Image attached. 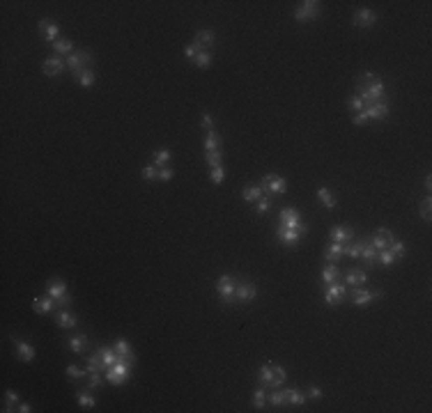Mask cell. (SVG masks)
<instances>
[{"instance_id": "obj_1", "label": "cell", "mask_w": 432, "mask_h": 413, "mask_svg": "<svg viewBox=\"0 0 432 413\" xmlns=\"http://www.w3.org/2000/svg\"><path fill=\"white\" fill-rule=\"evenodd\" d=\"M104 376H106L108 383L122 386V383H126L129 379H131V365L126 363V361H118L113 367H108L106 372H104Z\"/></svg>"}, {"instance_id": "obj_2", "label": "cell", "mask_w": 432, "mask_h": 413, "mask_svg": "<svg viewBox=\"0 0 432 413\" xmlns=\"http://www.w3.org/2000/svg\"><path fill=\"white\" fill-rule=\"evenodd\" d=\"M46 294L56 301L60 308H69V306H71V296L67 294V287H64V282L60 280V278H53V280L46 282Z\"/></svg>"}, {"instance_id": "obj_3", "label": "cell", "mask_w": 432, "mask_h": 413, "mask_svg": "<svg viewBox=\"0 0 432 413\" xmlns=\"http://www.w3.org/2000/svg\"><path fill=\"white\" fill-rule=\"evenodd\" d=\"M347 294H350V289H347V285H343V282H331V285H324V303L326 306H340L345 299H347Z\"/></svg>"}, {"instance_id": "obj_4", "label": "cell", "mask_w": 432, "mask_h": 413, "mask_svg": "<svg viewBox=\"0 0 432 413\" xmlns=\"http://www.w3.org/2000/svg\"><path fill=\"white\" fill-rule=\"evenodd\" d=\"M264 195H285L288 193V182L278 175H264L262 182H260Z\"/></svg>"}, {"instance_id": "obj_5", "label": "cell", "mask_w": 432, "mask_h": 413, "mask_svg": "<svg viewBox=\"0 0 432 413\" xmlns=\"http://www.w3.org/2000/svg\"><path fill=\"white\" fill-rule=\"evenodd\" d=\"M350 301L352 303H354V306H359V308H364V306H370V303H372V301H377V299H382L384 296V292L382 289H372V292H370V289H361V287H354L350 292Z\"/></svg>"}, {"instance_id": "obj_6", "label": "cell", "mask_w": 432, "mask_h": 413, "mask_svg": "<svg viewBox=\"0 0 432 413\" xmlns=\"http://www.w3.org/2000/svg\"><path fill=\"white\" fill-rule=\"evenodd\" d=\"M235 289H237V282H235V278H232L230 273L219 275V280H216V292H219L223 303H235Z\"/></svg>"}, {"instance_id": "obj_7", "label": "cell", "mask_w": 432, "mask_h": 413, "mask_svg": "<svg viewBox=\"0 0 432 413\" xmlns=\"http://www.w3.org/2000/svg\"><path fill=\"white\" fill-rule=\"evenodd\" d=\"M322 2H317V0H306V2H301L299 7L295 9V19L299 21V23H306V21H313L317 19L319 14H322Z\"/></svg>"}, {"instance_id": "obj_8", "label": "cell", "mask_w": 432, "mask_h": 413, "mask_svg": "<svg viewBox=\"0 0 432 413\" xmlns=\"http://www.w3.org/2000/svg\"><path fill=\"white\" fill-rule=\"evenodd\" d=\"M67 60V67L74 71V76H78L83 71V69H88V64L92 62V55H90L88 51H74L69 57H64Z\"/></svg>"}, {"instance_id": "obj_9", "label": "cell", "mask_w": 432, "mask_h": 413, "mask_svg": "<svg viewBox=\"0 0 432 413\" xmlns=\"http://www.w3.org/2000/svg\"><path fill=\"white\" fill-rule=\"evenodd\" d=\"M281 227H292V230H304L308 232V225H304L301 223V216L297 209H292V206H285L281 211V223H278Z\"/></svg>"}, {"instance_id": "obj_10", "label": "cell", "mask_w": 432, "mask_h": 413, "mask_svg": "<svg viewBox=\"0 0 432 413\" xmlns=\"http://www.w3.org/2000/svg\"><path fill=\"white\" fill-rule=\"evenodd\" d=\"M64 67H67V60H64L62 55H58V53H53V55H49L44 60V64H42V71H44L46 76H60L64 71Z\"/></svg>"}, {"instance_id": "obj_11", "label": "cell", "mask_w": 432, "mask_h": 413, "mask_svg": "<svg viewBox=\"0 0 432 413\" xmlns=\"http://www.w3.org/2000/svg\"><path fill=\"white\" fill-rule=\"evenodd\" d=\"M304 234H308V232L292 230V227H281V225H278V230H276V239H278L283 246H297Z\"/></svg>"}, {"instance_id": "obj_12", "label": "cell", "mask_w": 432, "mask_h": 413, "mask_svg": "<svg viewBox=\"0 0 432 413\" xmlns=\"http://www.w3.org/2000/svg\"><path fill=\"white\" fill-rule=\"evenodd\" d=\"M354 241V230L350 225H336L329 232V244H350Z\"/></svg>"}, {"instance_id": "obj_13", "label": "cell", "mask_w": 432, "mask_h": 413, "mask_svg": "<svg viewBox=\"0 0 432 413\" xmlns=\"http://www.w3.org/2000/svg\"><path fill=\"white\" fill-rule=\"evenodd\" d=\"M257 299V289L255 285H250V282H237V289H235V301H239V303H250V301Z\"/></svg>"}, {"instance_id": "obj_14", "label": "cell", "mask_w": 432, "mask_h": 413, "mask_svg": "<svg viewBox=\"0 0 432 413\" xmlns=\"http://www.w3.org/2000/svg\"><path fill=\"white\" fill-rule=\"evenodd\" d=\"M56 308H58V303L51 299L49 294H42V296H37V299H32V310L37 314H51Z\"/></svg>"}, {"instance_id": "obj_15", "label": "cell", "mask_w": 432, "mask_h": 413, "mask_svg": "<svg viewBox=\"0 0 432 413\" xmlns=\"http://www.w3.org/2000/svg\"><path fill=\"white\" fill-rule=\"evenodd\" d=\"M366 115H368V119H386L388 117V101L382 99V101H377V103H370V106L364 108Z\"/></svg>"}, {"instance_id": "obj_16", "label": "cell", "mask_w": 432, "mask_h": 413, "mask_svg": "<svg viewBox=\"0 0 432 413\" xmlns=\"http://www.w3.org/2000/svg\"><path fill=\"white\" fill-rule=\"evenodd\" d=\"M39 32H42L44 42H49V44H53V42H58V39H60V30H58V25L53 23L51 19H42V21H39Z\"/></svg>"}, {"instance_id": "obj_17", "label": "cell", "mask_w": 432, "mask_h": 413, "mask_svg": "<svg viewBox=\"0 0 432 413\" xmlns=\"http://www.w3.org/2000/svg\"><path fill=\"white\" fill-rule=\"evenodd\" d=\"M377 12H372V9H359V12H354V25L357 28H372V25L377 23Z\"/></svg>"}, {"instance_id": "obj_18", "label": "cell", "mask_w": 432, "mask_h": 413, "mask_svg": "<svg viewBox=\"0 0 432 413\" xmlns=\"http://www.w3.org/2000/svg\"><path fill=\"white\" fill-rule=\"evenodd\" d=\"M368 241H370V246H372L375 251H384V248H388V246H391V241H393V234H391L388 230H379V232H375V234H372Z\"/></svg>"}, {"instance_id": "obj_19", "label": "cell", "mask_w": 432, "mask_h": 413, "mask_svg": "<svg viewBox=\"0 0 432 413\" xmlns=\"http://www.w3.org/2000/svg\"><path fill=\"white\" fill-rule=\"evenodd\" d=\"M113 349L118 351V356H120V361H126V363L131 365H136V356H133V349H131V344L126 342V340H118V342L113 344Z\"/></svg>"}, {"instance_id": "obj_20", "label": "cell", "mask_w": 432, "mask_h": 413, "mask_svg": "<svg viewBox=\"0 0 432 413\" xmlns=\"http://www.w3.org/2000/svg\"><path fill=\"white\" fill-rule=\"evenodd\" d=\"M12 340H14V347H16V354H19L21 361H23V363H32V361H35V347L23 342V340H19V338H14V335H12Z\"/></svg>"}, {"instance_id": "obj_21", "label": "cell", "mask_w": 432, "mask_h": 413, "mask_svg": "<svg viewBox=\"0 0 432 413\" xmlns=\"http://www.w3.org/2000/svg\"><path fill=\"white\" fill-rule=\"evenodd\" d=\"M366 282H368V275L364 269H350L345 273V285H350V287H364Z\"/></svg>"}, {"instance_id": "obj_22", "label": "cell", "mask_w": 432, "mask_h": 413, "mask_svg": "<svg viewBox=\"0 0 432 413\" xmlns=\"http://www.w3.org/2000/svg\"><path fill=\"white\" fill-rule=\"evenodd\" d=\"M97 356L101 358V363H104V367H113L115 363L120 361V356H118V351L113 349V347H99L97 349Z\"/></svg>"}, {"instance_id": "obj_23", "label": "cell", "mask_w": 432, "mask_h": 413, "mask_svg": "<svg viewBox=\"0 0 432 413\" xmlns=\"http://www.w3.org/2000/svg\"><path fill=\"white\" fill-rule=\"evenodd\" d=\"M361 257L366 262V269H375L377 266V251L370 246L368 239H364V248H361Z\"/></svg>"}, {"instance_id": "obj_24", "label": "cell", "mask_w": 432, "mask_h": 413, "mask_svg": "<svg viewBox=\"0 0 432 413\" xmlns=\"http://www.w3.org/2000/svg\"><path fill=\"white\" fill-rule=\"evenodd\" d=\"M67 347L74 351V354H83V351L88 349V335H85V333H76V335L69 338Z\"/></svg>"}, {"instance_id": "obj_25", "label": "cell", "mask_w": 432, "mask_h": 413, "mask_svg": "<svg viewBox=\"0 0 432 413\" xmlns=\"http://www.w3.org/2000/svg\"><path fill=\"white\" fill-rule=\"evenodd\" d=\"M56 324L60 326V328H74V326L78 324V319H76L74 312H69L67 308H64V310H60V312L56 314Z\"/></svg>"}, {"instance_id": "obj_26", "label": "cell", "mask_w": 432, "mask_h": 413, "mask_svg": "<svg viewBox=\"0 0 432 413\" xmlns=\"http://www.w3.org/2000/svg\"><path fill=\"white\" fill-rule=\"evenodd\" d=\"M262 188H260V184H246L244 188H242V198H244L246 202H257L260 198H262Z\"/></svg>"}, {"instance_id": "obj_27", "label": "cell", "mask_w": 432, "mask_h": 413, "mask_svg": "<svg viewBox=\"0 0 432 413\" xmlns=\"http://www.w3.org/2000/svg\"><path fill=\"white\" fill-rule=\"evenodd\" d=\"M338 280H343V273H340V269L336 264H329V266L322 269V282L324 285H331V282H338Z\"/></svg>"}, {"instance_id": "obj_28", "label": "cell", "mask_w": 432, "mask_h": 413, "mask_svg": "<svg viewBox=\"0 0 432 413\" xmlns=\"http://www.w3.org/2000/svg\"><path fill=\"white\" fill-rule=\"evenodd\" d=\"M195 44H200L202 49H209V46L216 44V35H214V30H198L195 32V39H193Z\"/></svg>"}, {"instance_id": "obj_29", "label": "cell", "mask_w": 432, "mask_h": 413, "mask_svg": "<svg viewBox=\"0 0 432 413\" xmlns=\"http://www.w3.org/2000/svg\"><path fill=\"white\" fill-rule=\"evenodd\" d=\"M343 255H345V244H329L326 246V251H324L326 262H338Z\"/></svg>"}, {"instance_id": "obj_30", "label": "cell", "mask_w": 432, "mask_h": 413, "mask_svg": "<svg viewBox=\"0 0 432 413\" xmlns=\"http://www.w3.org/2000/svg\"><path fill=\"white\" fill-rule=\"evenodd\" d=\"M267 386H262V383H257V388L253 390V407L257 409V411H262L264 404H267Z\"/></svg>"}, {"instance_id": "obj_31", "label": "cell", "mask_w": 432, "mask_h": 413, "mask_svg": "<svg viewBox=\"0 0 432 413\" xmlns=\"http://www.w3.org/2000/svg\"><path fill=\"white\" fill-rule=\"evenodd\" d=\"M267 402H269L271 407H285L288 404V393L278 388H271V393L267 395Z\"/></svg>"}, {"instance_id": "obj_32", "label": "cell", "mask_w": 432, "mask_h": 413, "mask_svg": "<svg viewBox=\"0 0 432 413\" xmlns=\"http://www.w3.org/2000/svg\"><path fill=\"white\" fill-rule=\"evenodd\" d=\"M271 379H274V363H264L262 367H260V372H257V381L269 388V386H271Z\"/></svg>"}, {"instance_id": "obj_33", "label": "cell", "mask_w": 432, "mask_h": 413, "mask_svg": "<svg viewBox=\"0 0 432 413\" xmlns=\"http://www.w3.org/2000/svg\"><path fill=\"white\" fill-rule=\"evenodd\" d=\"M53 51H56L58 55H71V53H74V44H71V42H69V39H64V37H60L58 39V42H53Z\"/></svg>"}, {"instance_id": "obj_34", "label": "cell", "mask_w": 432, "mask_h": 413, "mask_svg": "<svg viewBox=\"0 0 432 413\" xmlns=\"http://www.w3.org/2000/svg\"><path fill=\"white\" fill-rule=\"evenodd\" d=\"M285 393H288V404H295V407L306 404V400H308V395L304 393V390H299V388H288Z\"/></svg>"}, {"instance_id": "obj_35", "label": "cell", "mask_w": 432, "mask_h": 413, "mask_svg": "<svg viewBox=\"0 0 432 413\" xmlns=\"http://www.w3.org/2000/svg\"><path fill=\"white\" fill-rule=\"evenodd\" d=\"M212 60H214L212 51H200V53L193 57V64L198 69H209V67H212Z\"/></svg>"}, {"instance_id": "obj_36", "label": "cell", "mask_w": 432, "mask_h": 413, "mask_svg": "<svg viewBox=\"0 0 432 413\" xmlns=\"http://www.w3.org/2000/svg\"><path fill=\"white\" fill-rule=\"evenodd\" d=\"M214 150H221V136L214 131H207V138H205V152H214Z\"/></svg>"}, {"instance_id": "obj_37", "label": "cell", "mask_w": 432, "mask_h": 413, "mask_svg": "<svg viewBox=\"0 0 432 413\" xmlns=\"http://www.w3.org/2000/svg\"><path fill=\"white\" fill-rule=\"evenodd\" d=\"M85 369H88V374H92V372H106V367H104V363H101V358L97 354L85 358Z\"/></svg>"}, {"instance_id": "obj_38", "label": "cell", "mask_w": 432, "mask_h": 413, "mask_svg": "<svg viewBox=\"0 0 432 413\" xmlns=\"http://www.w3.org/2000/svg\"><path fill=\"white\" fill-rule=\"evenodd\" d=\"M317 198H319V202H322L326 209H336V200H333V195L329 193V188H326V186H319L317 188Z\"/></svg>"}, {"instance_id": "obj_39", "label": "cell", "mask_w": 432, "mask_h": 413, "mask_svg": "<svg viewBox=\"0 0 432 413\" xmlns=\"http://www.w3.org/2000/svg\"><path fill=\"white\" fill-rule=\"evenodd\" d=\"M361 248H364V239L361 241H350V244H345V255L352 257V259H359L361 257Z\"/></svg>"}, {"instance_id": "obj_40", "label": "cell", "mask_w": 432, "mask_h": 413, "mask_svg": "<svg viewBox=\"0 0 432 413\" xmlns=\"http://www.w3.org/2000/svg\"><path fill=\"white\" fill-rule=\"evenodd\" d=\"M285 376H288L285 367H283V365H274V379H271L269 388H281L283 383H285Z\"/></svg>"}, {"instance_id": "obj_41", "label": "cell", "mask_w": 432, "mask_h": 413, "mask_svg": "<svg viewBox=\"0 0 432 413\" xmlns=\"http://www.w3.org/2000/svg\"><path fill=\"white\" fill-rule=\"evenodd\" d=\"M377 262L382 264V266H393L395 262H398V259H395V255L391 251H388V248H384V251H377Z\"/></svg>"}, {"instance_id": "obj_42", "label": "cell", "mask_w": 432, "mask_h": 413, "mask_svg": "<svg viewBox=\"0 0 432 413\" xmlns=\"http://www.w3.org/2000/svg\"><path fill=\"white\" fill-rule=\"evenodd\" d=\"M76 81H78V85H83V88H92L94 85V71L92 69H83L81 74L76 76Z\"/></svg>"}, {"instance_id": "obj_43", "label": "cell", "mask_w": 432, "mask_h": 413, "mask_svg": "<svg viewBox=\"0 0 432 413\" xmlns=\"http://www.w3.org/2000/svg\"><path fill=\"white\" fill-rule=\"evenodd\" d=\"M388 251L395 255V259H402V257L407 255V246H405V241H398V239H393V241H391V246H388Z\"/></svg>"}, {"instance_id": "obj_44", "label": "cell", "mask_w": 432, "mask_h": 413, "mask_svg": "<svg viewBox=\"0 0 432 413\" xmlns=\"http://www.w3.org/2000/svg\"><path fill=\"white\" fill-rule=\"evenodd\" d=\"M168 161H170V150L161 147V150L154 152V165H157V168H163V165H168Z\"/></svg>"}, {"instance_id": "obj_45", "label": "cell", "mask_w": 432, "mask_h": 413, "mask_svg": "<svg viewBox=\"0 0 432 413\" xmlns=\"http://www.w3.org/2000/svg\"><path fill=\"white\" fill-rule=\"evenodd\" d=\"M67 376L69 379H88V369L85 367H78V365H67Z\"/></svg>"}, {"instance_id": "obj_46", "label": "cell", "mask_w": 432, "mask_h": 413, "mask_svg": "<svg viewBox=\"0 0 432 413\" xmlns=\"http://www.w3.org/2000/svg\"><path fill=\"white\" fill-rule=\"evenodd\" d=\"M347 108H350L352 113H361V110L366 108V103H364V99H361L359 94H352L350 101H347Z\"/></svg>"}, {"instance_id": "obj_47", "label": "cell", "mask_w": 432, "mask_h": 413, "mask_svg": "<svg viewBox=\"0 0 432 413\" xmlns=\"http://www.w3.org/2000/svg\"><path fill=\"white\" fill-rule=\"evenodd\" d=\"M76 400H78V404H81L83 409H94L97 407V402H94V397L90 393H78L76 395Z\"/></svg>"}, {"instance_id": "obj_48", "label": "cell", "mask_w": 432, "mask_h": 413, "mask_svg": "<svg viewBox=\"0 0 432 413\" xmlns=\"http://www.w3.org/2000/svg\"><path fill=\"white\" fill-rule=\"evenodd\" d=\"M269 209H271V195H262V198L255 202V211L262 216V213H267Z\"/></svg>"}, {"instance_id": "obj_49", "label": "cell", "mask_w": 432, "mask_h": 413, "mask_svg": "<svg viewBox=\"0 0 432 413\" xmlns=\"http://www.w3.org/2000/svg\"><path fill=\"white\" fill-rule=\"evenodd\" d=\"M104 372H92V374H88V390H94V388H99L101 383H104V379L106 376H101Z\"/></svg>"}, {"instance_id": "obj_50", "label": "cell", "mask_w": 432, "mask_h": 413, "mask_svg": "<svg viewBox=\"0 0 432 413\" xmlns=\"http://www.w3.org/2000/svg\"><path fill=\"white\" fill-rule=\"evenodd\" d=\"M209 177H212V182L219 186V184H223V177H226V172H223V165H212L209 168Z\"/></svg>"}, {"instance_id": "obj_51", "label": "cell", "mask_w": 432, "mask_h": 413, "mask_svg": "<svg viewBox=\"0 0 432 413\" xmlns=\"http://www.w3.org/2000/svg\"><path fill=\"white\" fill-rule=\"evenodd\" d=\"M430 206H432V198H430V195H426V198H423V202H421V216H423V220H426V223H430V218H432Z\"/></svg>"}, {"instance_id": "obj_52", "label": "cell", "mask_w": 432, "mask_h": 413, "mask_svg": "<svg viewBox=\"0 0 432 413\" xmlns=\"http://www.w3.org/2000/svg\"><path fill=\"white\" fill-rule=\"evenodd\" d=\"M205 158H207V163H209V168H212V165H221V158H223V152H221V150L205 152Z\"/></svg>"}, {"instance_id": "obj_53", "label": "cell", "mask_w": 432, "mask_h": 413, "mask_svg": "<svg viewBox=\"0 0 432 413\" xmlns=\"http://www.w3.org/2000/svg\"><path fill=\"white\" fill-rule=\"evenodd\" d=\"M140 175H143V179H147V182H154V179H159V168L157 165H145Z\"/></svg>"}, {"instance_id": "obj_54", "label": "cell", "mask_w": 432, "mask_h": 413, "mask_svg": "<svg viewBox=\"0 0 432 413\" xmlns=\"http://www.w3.org/2000/svg\"><path fill=\"white\" fill-rule=\"evenodd\" d=\"M200 51H205V49H202L200 44H195V42H191V44H188L186 49H184V55H186L188 60H193V57L198 55V53H200Z\"/></svg>"}, {"instance_id": "obj_55", "label": "cell", "mask_w": 432, "mask_h": 413, "mask_svg": "<svg viewBox=\"0 0 432 413\" xmlns=\"http://www.w3.org/2000/svg\"><path fill=\"white\" fill-rule=\"evenodd\" d=\"M202 129H205V131H214V117H212V113H202Z\"/></svg>"}, {"instance_id": "obj_56", "label": "cell", "mask_w": 432, "mask_h": 413, "mask_svg": "<svg viewBox=\"0 0 432 413\" xmlns=\"http://www.w3.org/2000/svg\"><path fill=\"white\" fill-rule=\"evenodd\" d=\"M173 175H175V172H173V168H170V165L159 168V179H161V182H170V179H173Z\"/></svg>"}, {"instance_id": "obj_57", "label": "cell", "mask_w": 432, "mask_h": 413, "mask_svg": "<svg viewBox=\"0 0 432 413\" xmlns=\"http://www.w3.org/2000/svg\"><path fill=\"white\" fill-rule=\"evenodd\" d=\"M352 122L357 126H364V124H368L370 119H368V115H366V110H361V113H354V117H352Z\"/></svg>"}, {"instance_id": "obj_58", "label": "cell", "mask_w": 432, "mask_h": 413, "mask_svg": "<svg viewBox=\"0 0 432 413\" xmlns=\"http://www.w3.org/2000/svg\"><path fill=\"white\" fill-rule=\"evenodd\" d=\"M308 397H313V400H322V388H319V386H308Z\"/></svg>"}, {"instance_id": "obj_59", "label": "cell", "mask_w": 432, "mask_h": 413, "mask_svg": "<svg viewBox=\"0 0 432 413\" xmlns=\"http://www.w3.org/2000/svg\"><path fill=\"white\" fill-rule=\"evenodd\" d=\"M16 411L19 413H30L32 411V407L28 404V402H19V407H16Z\"/></svg>"}, {"instance_id": "obj_60", "label": "cell", "mask_w": 432, "mask_h": 413, "mask_svg": "<svg viewBox=\"0 0 432 413\" xmlns=\"http://www.w3.org/2000/svg\"><path fill=\"white\" fill-rule=\"evenodd\" d=\"M426 188H428V191H430V188H432V177H430V175L426 177Z\"/></svg>"}]
</instances>
